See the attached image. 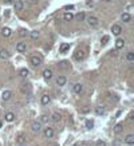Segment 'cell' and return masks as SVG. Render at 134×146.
I'll return each mask as SVG.
<instances>
[{
  "mask_svg": "<svg viewBox=\"0 0 134 146\" xmlns=\"http://www.w3.org/2000/svg\"><path fill=\"white\" fill-rule=\"evenodd\" d=\"M31 130L34 133H40L43 130V123H42L40 121H34L31 123Z\"/></svg>",
  "mask_w": 134,
  "mask_h": 146,
  "instance_id": "6da1fadb",
  "label": "cell"
},
{
  "mask_svg": "<svg viewBox=\"0 0 134 146\" xmlns=\"http://www.w3.org/2000/svg\"><path fill=\"white\" fill-rule=\"evenodd\" d=\"M42 63H43V58H42L40 55H32L31 56V64L35 66V67H38V66H40Z\"/></svg>",
  "mask_w": 134,
  "mask_h": 146,
  "instance_id": "7a4b0ae2",
  "label": "cell"
},
{
  "mask_svg": "<svg viewBox=\"0 0 134 146\" xmlns=\"http://www.w3.org/2000/svg\"><path fill=\"white\" fill-rule=\"evenodd\" d=\"M86 20H87V23H89L90 27H97V26L99 24V20H98V18H97V16H94V15L87 16Z\"/></svg>",
  "mask_w": 134,
  "mask_h": 146,
  "instance_id": "3957f363",
  "label": "cell"
},
{
  "mask_svg": "<svg viewBox=\"0 0 134 146\" xmlns=\"http://www.w3.org/2000/svg\"><path fill=\"white\" fill-rule=\"evenodd\" d=\"M42 131H43L44 138H47V139H51L52 137H54V134H55V131H54V129H52V127H46Z\"/></svg>",
  "mask_w": 134,
  "mask_h": 146,
  "instance_id": "277c9868",
  "label": "cell"
},
{
  "mask_svg": "<svg viewBox=\"0 0 134 146\" xmlns=\"http://www.w3.org/2000/svg\"><path fill=\"white\" fill-rule=\"evenodd\" d=\"M73 91H74L77 95H82V94H83V91H84L83 85H82V83H75V85H74V87H73Z\"/></svg>",
  "mask_w": 134,
  "mask_h": 146,
  "instance_id": "5b68a950",
  "label": "cell"
},
{
  "mask_svg": "<svg viewBox=\"0 0 134 146\" xmlns=\"http://www.w3.org/2000/svg\"><path fill=\"white\" fill-rule=\"evenodd\" d=\"M14 8H15V11H22V9L24 8V1H23V0H15Z\"/></svg>",
  "mask_w": 134,
  "mask_h": 146,
  "instance_id": "8992f818",
  "label": "cell"
},
{
  "mask_svg": "<svg viewBox=\"0 0 134 146\" xmlns=\"http://www.w3.org/2000/svg\"><path fill=\"white\" fill-rule=\"evenodd\" d=\"M111 32H113V35L118 36V35L122 34V28H121V26H118V24H113L111 26Z\"/></svg>",
  "mask_w": 134,
  "mask_h": 146,
  "instance_id": "52a82bcc",
  "label": "cell"
},
{
  "mask_svg": "<svg viewBox=\"0 0 134 146\" xmlns=\"http://www.w3.org/2000/svg\"><path fill=\"white\" fill-rule=\"evenodd\" d=\"M52 75H54V72H52V70H50V68H46L43 71V78L46 79V81L52 79Z\"/></svg>",
  "mask_w": 134,
  "mask_h": 146,
  "instance_id": "ba28073f",
  "label": "cell"
},
{
  "mask_svg": "<svg viewBox=\"0 0 134 146\" xmlns=\"http://www.w3.org/2000/svg\"><path fill=\"white\" fill-rule=\"evenodd\" d=\"M67 83V79L66 77H63V75H60V77L56 78V86H59V87H63L64 85Z\"/></svg>",
  "mask_w": 134,
  "mask_h": 146,
  "instance_id": "9c48e42d",
  "label": "cell"
},
{
  "mask_svg": "<svg viewBox=\"0 0 134 146\" xmlns=\"http://www.w3.org/2000/svg\"><path fill=\"white\" fill-rule=\"evenodd\" d=\"M74 58H75V60H78V62L83 60V59H84V51H83V50H78V51L75 52Z\"/></svg>",
  "mask_w": 134,
  "mask_h": 146,
  "instance_id": "30bf717a",
  "label": "cell"
},
{
  "mask_svg": "<svg viewBox=\"0 0 134 146\" xmlns=\"http://www.w3.org/2000/svg\"><path fill=\"white\" fill-rule=\"evenodd\" d=\"M50 119H51L52 122H55V123H59V122H60V119H62V115H60L59 113L56 111V113H54V114L51 115Z\"/></svg>",
  "mask_w": 134,
  "mask_h": 146,
  "instance_id": "8fae6325",
  "label": "cell"
},
{
  "mask_svg": "<svg viewBox=\"0 0 134 146\" xmlns=\"http://www.w3.org/2000/svg\"><path fill=\"white\" fill-rule=\"evenodd\" d=\"M26 141H27V138H26V134H23V133H20V134H18V135H16V142H18L19 145H23Z\"/></svg>",
  "mask_w": 134,
  "mask_h": 146,
  "instance_id": "7c38bea8",
  "label": "cell"
},
{
  "mask_svg": "<svg viewBox=\"0 0 134 146\" xmlns=\"http://www.w3.org/2000/svg\"><path fill=\"white\" fill-rule=\"evenodd\" d=\"M121 20H122L123 23H129L130 20H132V15H130L129 12H123V14L121 15Z\"/></svg>",
  "mask_w": 134,
  "mask_h": 146,
  "instance_id": "4fadbf2b",
  "label": "cell"
},
{
  "mask_svg": "<svg viewBox=\"0 0 134 146\" xmlns=\"http://www.w3.org/2000/svg\"><path fill=\"white\" fill-rule=\"evenodd\" d=\"M26 50H27V44H26V43L20 42V43H18V44H16V51H19V52H24Z\"/></svg>",
  "mask_w": 134,
  "mask_h": 146,
  "instance_id": "5bb4252c",
  "label": "cell"
},
{
  "mask_svg": "<svg viewBox=\"0 0 134 146\" xmlns=\"http://www.w3.org/2000/svg\"><path fill=\"white\" fill-rule=\"evenodd\" d=\"M73 19H74V14H73V12H64V15H63V20L64 22L70 23Z\"/></svg>",
  "mask_w": 134,
  "mask_h": 146,
  "instance_id": "9a60e30c",
  "label": "cell"
},
{
  "mask_svg": "<svg viewBox=\"0 0 134 146\" xmlns=\"http://www.w3.org/2000/svg\"><path fill=\"white\" fill-rule=\"evenodd\" d=\"M50 102H51V97H50V95H47V94H44L43 97L40 98V103H42V105H44V106H46V105H48Z\"/></svg>",
  "mask_w": 134,
  "mask_h": 146,
  "instance_id": "2e32d148",
  "label": "cell"
},
{
  "mask_svg": "<svg viewBox=\"0 0 134 146\" xmlns=\"http://www.w3.org/2000/svg\"><path fill=\"white\" fill-rule=\"evenodd\" d=\"M0 58L1 59H7L9 58V51L5 48H0Z\"/></svg>",
  "mask_w": 134,
  "mask_h": 146,
  "instance_id": "e0dca14e",
  "label": "cell"
},
{
  "mask_svg": "<svg viewBox=\"0 0 134 146\" xmlns=\"http://www.w3.org/2000/svg\"><path fill=\"white\" fill-rule=\"evenodd\" d=\"M28 75H30V70H27V68H20V70H19V77L27 78Z\"/></svg>",
  "mask_w": 134,
  "mask_h": 146,
  "instance_id": "ac0fdd59",
  "label": "cell"
},
{
  "mask_svg": "<svg viewBox=\"0 0 134 146\" xmlns=\"http://www.w3.org/2000/svg\"><path fill=\"white\" fill-rule=\"evenodd\" d=\"M74 18L77 19V22L80 23V22H83L84 19H86V14H84V12H78V14L74 16Z\"/></svg>",
  "mask_w": 134,
  "mask_h": 146,
  "instance_id": "d6986e66",
  "label": "cell"
},
{
  "mask_svg": "<svg viewBox=\"0 0 134 146\" xmlns=\"http://www.w3.org/2000/svg\"><path fill=\"white\" fill-rule=\"evenodd\" d=\"M123 47H125V40H123V39H117V42H115V48H117V50H122Z\"/></svg>",
  "mask_w": 134,
  "mask_h": 146,
  "instance_id": "ffe728a7",
  "label": "cell"
},
{
  "mask_svg": "<svg viewBox=\"0 0 134 146\" xmlns=\"http://www.w3.org/2000/svg\"><path fill=\"white\" fill-rule=\"evenodd\" d=\"M12 34V31H11V28H8V27H4L1 29V35L4 36V38H9Z\"/></svg>",
  "mask_w": 134,
  "mask_h": 146,
  "instance_id": "44dd1931",
  "label": "cell"
},
{
  "mask_svg": "<svg viewBox=\"0 0 134 146\" xmlns=\"http://www.w3.org/2000/svg\"><path fill=\"white\" fill-rule=\"evenodd\" d=\"M94 113H95L97 115H103L105 114V107L103 106H97V107L94 109Z\"/></svg>",
  "mask_w": 134,
  "mask_h": 146,
  "instance_id": "7402d4cb",
  "label": "cell"
},
{
  "mask_svg": "<svg viewBox=\"0 0 134 146\" xmlns=\"http://www.w3.org/2000/svg\"><path fill=\"white\" fill-rule=\"evenodd\" d=\"M125 142H126L127 145L132 146V145L134 144V135H133V134H127L126 138H125Z\"/></svg>",
  "mask_w": 134,
  "mask_h": 146,
  "instance_id": "603a6c76",
  "label": "cell"
},
{
  "mask_svg": "<svg viewBox=\"0 0 134 146\" xmlns=\"http://www.w3.org/2000/svg\"><path fill=\"white\" fill-rule=\"evenodd\" d=\"M11 97H12V92L9 91V90H5L4 92H3V95H1V98L4 99V101H9Z\"/></svg>",
  "mask_w": 134,
  "mask_h": 146,
  "instance_id": "cb8c5ba5",
  "label": "cell"
},
{
  "mask_svg": "<svg viewBox=\"0 0 134 146\" xmlns=\"http://www.w3.org/2000/svg\"><path fill=\"white\" fill-rule=\"evenodd\" d=\"M113 130H114V133H115V134H119V133L123 130V123H117L115 126H114Z\"/></svg>",
  "mask_w": 134,
  "mask_h": 146,
  "instance_id": "d4e9b609",
  "label": "cell"
},
{
  "mask_svg": "<svg viewBox=\"0 0 134 146\" xmlns=\"http://www.w3.org/2000/svg\"><path fill=\"white\" fill-rule=\"evenodd\" d=\"M15 119V114L14 113H5V121H8V122H12Z\"/></svg>",
  "mask_w": 134,
  "mask_h": 146,
  "instance_id": "484cf974",
  "label": "cell"
},
{
  "mask_svg": "<svg viewBox=\"0 0 134 146\" xmlns=\"http://www.w3.org/2000/svg\"><path fill=\"white\" fill-rule=\"evenodd\" d=\"M68 48H70V44H68V43H63V44L59 47V52H62V54H63V52H66Z\"/></svg>",
  "mask_w": 134,
  "mask_h": 146,
  "instance_id": "4316f807",
  "label": "cell"
},
{
  "mask_svg": "<svg viewBox=\"0 0 134 146\" xmlns=\"http://www.w3.org/2000/svg\"><path fill=\"white\" fill-rule=\"evenodd\" d=\"M84 126H86V129L91 130V129L94 127V122L91 121V119H86V122H84Z\"/></svg>",
  "mask_w": 134,
  "mask_h": 146,
  "instance_id": "83f0119b",
  "label": "cell"
},
{
  "mask_svg": "<svg viewBox=\"0 0 134 146\" xmlns=\"http://www.w3.org/2000/svg\"><path fill=\"white\" fill-rule=\"evenodd\" d=\"M28 36H30L32 40H36V39L39 38V32H38V31H32V32H30V34H28Z\"/></svg>",
  "mask_w": 134,
  "mask_h": 146,
  "instance_id": "f1b7e54d",
  "label": "cell"
},
{
  "mask_svg": "<svg viewBox=\"0 0 134 146\" xmlns=\"http://www.w3.org/2000/svg\"><path fill=\"white\" fill-rule=\"evenodd\" d=\"M39 121H40L42 123H47V122L50 121V117H48L47 114H43V115H42L40 118H39Z\"/></svg>",
  "mask_w": 134,
  "mask_h": 146,
  "instance_id": "f546056e",
  "label": "cell"
},
{
  "mask_svg": "<svg viewBox=\"0 0 134 146\" xmlns=\"http://www.w3.org/2000/svg\"><path fill=\"white\" fill-rule=\"evenodd\" d=\"M126 59H127L129 62H133V60H134V52H132V51L127 52V54H126Z\"/></svg>",
  "mask_w": 134,
  "mask_h": 146,
  "instance_id": "4dcf8cb0",
  "label": "cell"
},
{
  "mask_svg": "<svg viewBox=\"0 0 134 146\" xmlns=\"http://www.w3.org/2000/svg\"><path fill=\"white\" fill-rule=\"evenodd\" d=\"M64 11H74V5L73 4H67V5H64L63 7Z\"/></svg>",
  "mask_w": 134,
  "mask_h": 146,
  "instance_id": "1f68e13d",
  "label": "cell"
},
{
  "mask_svg": "<svg viewBox=\"0 0 134 146\" xmlns=\"http://www.w3.org/2000/svg\"><path fill=\"white\" fill-rule=\"evenodd\" d=\"M19 35H20L22 38H26V36H28V32L26 31V29H20V31H19Z\"/></svg>",
  "mask_w": 134,
  "mask_h": 146,
  "instance_id": "d6a6232c",
  "label": "cell"
},
{
  "mask_svg": "<svg viewBox=\"0 0 134 146\" xmlns=\"http://www.w3.org/2000/svg\"><path fill=\"white\" fill-rule=\"evenodd\" d=\"M109 39H110V38H109V36H107V35H105V36H103V38H102V39H101V43H102V44H106V43H107V42H109Z\"/></svg>",
  "mask_w": 134,
  "mask_h": 146,
  "instance_id": "836d02e7",
  "label": "cell"
},
{
  "mask_svg": "<svg viewBox=\"0 0 134 146\" xmlns=\"http://www.w3.org/2000/svg\"><path fill=\"white\" fill-rule=\"evenodd\" d=\"M95 146H107V145H106V142H105V141L101 139V141H97L95 142Z\"/></svg>",
  "mask_w": 134,
  "mask_h": 146,
  "instance_id": "e575fe53",
  "label": "cell"
},
{
  "mask_svg": "<svg viewBox=\"0 0 134 146\" xmlns=\"http://www.w3.org/2000/svg\"><path fill=\"white\" fill-rule=\"evenodd\" d=\"M27 3H30V4H35V3L38 1V0H26Z\"/></svg>",
  "mask_w": 134,
  "mask_h": 146,
  "instance_id": "d590c367",
  "label": "cell"
},
{
  "mask_svg": "<svg viewBox=\"0 0 134 146\" xmlns=\"http://www.w3.org/2000/svg\"><path fill=\"white\" fill-rule=\"evenodd\" d=\"M71 146H83V145H82V142H75V144H73Z\"/></svg>",
  "mask_w": 134,
  "mask_h": 146,
  "instance_id": "8d00e7d4",
  "label": "cell"
},
{
  "mask_svg": "<svg viewBox=\"0 0 134 146\" xmlns=\"http://www.w3.org/2000/svg\"><path fill=\"white\" fill-rule=\"evenodd\" d=\"M4 1H5V3H7V4H11V3H12V1H14V0H4Z\"/></svg>",
  "mask_w": 134,
  "mask_h": 146,
  "instance_id": "74e56055",
  "label": "cell"
},
{
  "mask_svg": "<svg viewBox=\"0 0 134 146\" xmlns=\"http://www.w3.org/2000/svg\"><path fill=\"white\" fill-rule=\"evenodd\" d=\"M111 55L113 56H117V50H115V51H111Z\"/></svg>",
  "mask_w": 134,
  "mask_h": 146,
  "instance_id": "f35d334b",
  "label": "cell"
},
{
  "mask_svg": "<svg viewBox=\"0 0 134 146\" xmlns=\"http://www.w3.org/2000/svg\"><path fill=\"white\" fill-rule=\"evenodd\" d=\"M103 1H106V3H109V1H113V0H103Z\"/></svg>",
  "mask_w": 134,
  "mask_h": 146,
  "instance_id": "ab89813d",
  "label": "cell"
},
{
  "mask_svg": "<svg viewBox=\"0 0 134 146\" xmlns=\"http://www.w3.org/2000/svg\"><path fill=\"white\" fill-rule=\"evenodd\" d=\"M0 127H1V121H0Z\"/></svg>",
  "mask_w": 134,
  "mask_h": 146,
  "instance_id": "60d3db41",
  "label": "cell"
},
{
  "mask_svg": "<svg viewBox=\"0 0 134 146\" xmlns=\"http://www.w3.org/2000/svg\"><path fill=\"white\" fill-rule=\"evenodd\" d=\"M52 146H59V145H52Z\"/></svg>",
  "mask_w": 134,
  "mask_h": 146,
  "instance_id": "b9f144b4",
  "label": "cell"
},
{
  "mask_svg": "<svg viewBox=\"0 0 134 146\" xmlns=\"http://www.w3.org/2000/svg\"><path fill=\"white\" fill-rule=\"evenodd\" d=\"M20 146H22V145H20Z\"/></svg>",
  "mask_w": 134,
  "mask_h": 146,
  "instance_id": "7bdbcfd3",
  "label": "cell"
}]
</instances>
